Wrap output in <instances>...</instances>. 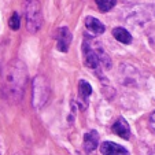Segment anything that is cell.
I'll list each match as a JSON object with an SVG mask.
<instances>
[{
	"label": "cell",
	"mask_w": 155,
	"mask_h": 155,
	"mask_svg": "<svg viewBox=\"0 0 155 155\" xmlns=\"http://www.w3.org/2000/svg\"><path fill=\"white\" fill-rule=\"evenodd\" d=\"M8 25H10V28H11L12 30H18V29H19V26H21V18H19V15H18V12H14V14L11 15V18H10V21H8Z\"/></svg>",
	"instance_id": "9a60e30c"
},
{
	"label": "cell",
	"mask_w": 155,
	"mask_h": 155,
	"mask_svg": "<svg viewBox=\"0 0 155 155\" xmlns=\"http://www.w3.org/2000/svg\"><path fill=\"white\" fill-rule=\"evenodd\" d=\"M82 54H84V62L87 68L92 69V70H96V69L102 68L97 52L95 50V45H92L89 41H84V44H82Z\"/></svg>",
	"instance_id": "277c9868"
},
{
	"label": "cell",
	"mask_w": 155,
	"mask_h": 155,
	"mask_svg": "<svg viewBox=\"0 0 155 155\" xmlns=\"http://www.w3.org/2000/svg\"><path fill=\"white\" fill-rule=\"evenodd\" d=\"M92 94V87L91 84L85 80H80L78 81V104L81 110H84L88 104V97Z\"/></svg>",
	"instance_id": "ba28073f"
},
{
	"label": "cell",
	"mask_w": 155,
	"mask_h": 155,
	"mask_svg": "<svg viewBox=\"0 0 155 155\" xmlns=\"http://www.w3.org/2000/svg\"><path fill=\"white\" fill-rule=\"evenodd\" d=\"M71 44V33L68 26H62L56 30V48L61 52H68Z\"/></svg>",
	"instance_id": "8992f818"
},
{
	"label": "cell",
	"mask_w": 155,
	"mask_h": 155,
	"mask_svg": "<svg viewBox=\"0 0 155 155\" xmlns=\"http://www.w3.org/2000/svg\"><path fill=\"white\" fill-rule=\"evenodd\" d=\"M95 50H96L97 56H99L100 66H103L104 69H110V68H111V59H110V56H108L107 52L104 51V48H103L100 44H96V45H95Z\"/></svg>",
	"instance_id": "4fadbf2b"
},
{
	"label": "cell",
	"mask_w": 155,
	"mask_h": 155,
	"mask_svg": "<svg viewBox=\"0 0 155 155\" xmlns=\"http://www.w3.org/2000/svg\"><path fill=\"white\" fill-rule=\"evenodd\" d=\"M113 132H114L117 136H120L124 140H129L130 139V128H129V124L126 122L125 118L120 117L113 125Z\"/></svg>",
	"instance_id": "9c48e42d"
},
{
	"label": "cell",
	"mask_w": 155,
	"mask_h": 155,
	"mask_svg": "<svg viewBox=\"0 0 155 155\" xmlns=\"http://www.w3.org/2000/svg\"><path fill=\"white\" fill-rule=\"evenodd\" d=\"M28 71L26 66L21 61H12L6 66L3 71L2 95L10 103H18L24 97L26 85Z\"/></svg>",
	"instance_id": "6da1fadb"
},
{
	"label": "cell",
	"mask_w": 155,
	"mask_h": 155,
	"mask_svg": "<svg viewBox=\"0 0 155 155\" xmlns=\"http://www.w3.org/2000/svg\"><path fill=\"white\" fill-rule=\"evenodd\" d=\"M51 88L50 82L44 76H36L33 80V88H32V106L36 110H40L47 104L50 99Z\"/></svg>",
	"instance_id": "7a4b0ae2"
},
{
	"label": "cell",
	"mask_w": 155,
	"mask_h": 155,
	"mask_svg": "<svg viewBox=\"0 0 155 155\" xmlns=\"http://www.w3.org/2000/svg\"><path fill=\"white\" fill-rule=\"evenodd\" d=\"M100 152L102 155H129V151L125 147L113 141H103L100 146Z\"/></svg>",
	"instance_id": "52a82bcc"
},
{
	"label": "cell",
	"mask_w": 155,
	"mask_h": 155,
	"mask_svg": "<svg viewBox=\"0 0 155 155\" xmlns=\"http://www.w3.org/2000/svg\"><path fill=\"white\" fill-rule=\"evenodd\" d=\"M113 36H114L115 40L122 44H130L132 40H133L132 35L126 29H124V28H115V29H113Z\"/></svg>",
	"instance_id": "7c38bea8"
},
{
	"label": "cell",
	"mask_w": 155,
	"mask_h": 155,
	"mask_svg": "<svg viewBox=\"0 0 155 155\" xmlns=\"http://www.w3.org/2000/svg\"><path fill=\"white\" fill-rule=\"evenodd\" d=\"M85 28H87V30L89 32L91 36H100V35H103L106 30L104 25H103L99 19H96L95 17L85 18Z\"/></svg>",
	"instance_id": "30bf717a"
},
{
	"label": "cell",
	"mask_w": 155,
	"mask_h": 155,
	"mask_svg": "<svg viewBox=\"0 0 155 155\" xmlns=\"http://www.w3.org/2000/svg\"><path fill=\"white\" fill-rule=\"evenodd\" d=\"M99 7V10L102 12H107L110 11L111 8H114L115 3H117V0H95Z\"/></svg>",
	"instance_id": "5bb4252c"
},
{
	"label": "cell",
	"mask_w": 155,
	"mask_h": 155,
	"mask_svg": "<svg viewBox=\"0 0 155 155\" xmlns=\"http://www.w3.org/2000/svg\"><path fill=\"white\" fill-rule=\"evenodd\" d=\"M99 133H97V130H95V129H92V130H89L88 133H85L84 135V150L87 152H91V151H95V150L97 148V146H99Z\"/></svg>",
	"instance_id": "8fae6325"
},
{
	"label": "cell",
	"mask_w": 155,
	"mask_h": 155,
	"mask_svg": "<svg viewBox=\"0 0 155 155\" xmlns=\"http://www.w3.org/2000/svg\"><path fill=\"white\" fill-rule=\"evenodd\" d=\"M120 74L122 77V82L129 87H139L141 82V76L137 70L130 64H122V68L120 69Z\"/></svg>",
	"instance_id": "5b68a950"
},
{
	"label": "cell",
	"mask_w": 155,
	"mask_h": 155,
	"mask_svg": "<svg viewBox=\"0 0 155 155\" xmlns=\"http://www.w3.org/2000/svg\"><path fill=\"white\" fill-rule=\"evenodd\" d=\"M25 18L29 33H37L43 25V12L38 0H25Z\"/></svg>",
	"instance_id": "3957f363"
},
{
	"label": "cell",
	"mask_w": 155,
	"mask_h": 155,
	"mask_svg": "<svg viewBox=\"0 0 155 155\" xmlns=\"http://www.w3.org/2000/svg\"><path fill=\"white\" fill-rule=\"evenodd\" d=\"M148 128L151 129L152 132H155V111L151 113L148 117Z\"/></svg>",
	"instance_id": "2e32d148"
}]
</instances>
